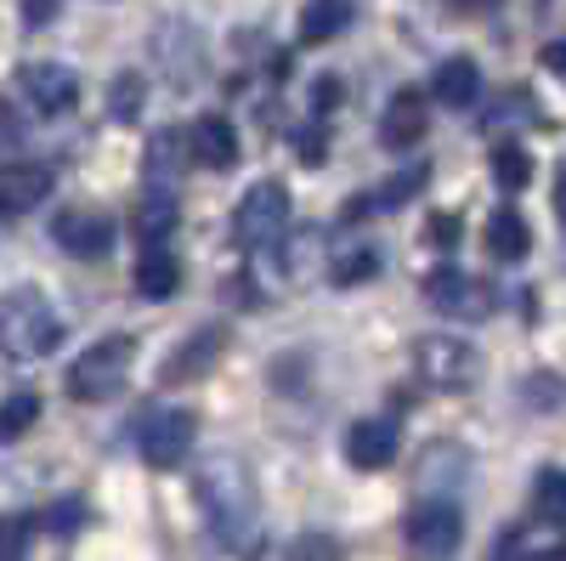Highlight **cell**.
Wrapping results in <instances>:
<instances>
[{
	"label": "cell",
	"instance_id": "cell-21",
	"mask_svg": "<svg viewBox=\"0 0 566 561\" xmlns=\"http://www.w3.org/2000/svg\"><path fill=\"white\" fill-rule=\"evenodd\" d=\"M533 517L560 528L566 522V471L560 465H544V471L533 477Z\"/></svg>",
	"mask_w": 566,
	"mask_h": 561
},
{
	"label": "cell",
	"instance_id": "cell-18",
	"mask_svg": "<svg viewBox=\"0 0 566 561\" xmlns=\"http://www.w3.org/2000/svg\"><path fill=\"white\" fill-rule=\"evenodd\" d=\"M533 250V232L522 221V210H493L488 216V256L493 261H527Z\"/></svg>",
	"mask_w": 566,
	"mask_h": 561
},
{
	"label": "cell",
	"instance_id": "cell-12",
	"mask_svg": "<svg viewBox=\"0 0 566 561\" xmlns=\"http://www.w3.org/2000/svg\"><path fill=\"white\" fill-rule=\"evenodd\" d=\"M45 199H52V170L45 165H7V176H0V210L12 221L40 210Z\"/></svg>",
	"mask_w": 566,
	"mask_h": 561
},
{
	"label": "cell",
	"instance_id": "cell-23",
	"mask_svg": "<svg viewBox=\"0 0 566 561\" xmlns=\"http://www.w3.org/2000/svg\"><path fill=\"white\" fill-rule=\"evenodd\" d=\"M493 176H499V187H510V194H522V187L533 181V159H527V148H515V143L493 148Z\"/></svg>",
	"mask_w": 566,
	"mask_h": 561
},
{
	"label": "cell",
	"instance_id": "cell-20",
	"mask_svg": "<svg viewBox=\"0 0 566 561\" xmlns=\"http://www.w3.org/2000/svg\"><path fill=\"white\" fill-rule=\"evenodd\" d=\"M352 29V0H306L301 12V40L306 45H328Z\"/></svg>",
	"mask_w": 566,
	"mask_h": 561
},
{
	"label": "cell",
	"instance_id": "cell-15",
	"mask_svg": "<svg viewBox=\"0 0 566 561\" xmlns=\"http://www.w3.org/2000/svg\"><path fill=\"white\" fill-rule=\"evenodd\" d=\"M424 125H431V114H424V97L419 91H397V97L386 103V120H380V143L386 148H413Z\"/></svg>",
	"mask_w": 566,
	"mask_h": 561
},
{
	"label": "cell",
	"instance_id": "cell-8",
	"mask_svg": "<svg viewBox=\"0 0 566 561\" xmlns=\"http://www.w3.org/2000/svg\"><path fill=\"white\" fill-rule=\"evenodd\" d=\"M424 301H431L437 312H453V318H488L493 312V290L482 284V278L459 272V267H437L431 278H424Z\"/></svg>",
	"mask_w": 566,
	"mask_h": 561
},
{
	"label": "cell",
	"instance_id": "cell-24",
	"mask_svg": "<svg viewBox=\"0 0 566 561\" xmlns=\"http://www.w3.org/2000/svg\"><path fill=\"white\" fill-rule=\"evenodd\" d=\"M374 272H380V250H346V256H335V267H328V278H335L340 290L368 284Z\"/></svg>",
	"mask_w": 566,
	"mask_h": 561
},
{
	"label": "cell",
	"instance_id": "cell-25",
	"mask_svg": "<svg viewBox=\"0 0 566 561\" xmlns=\"http://www.w3.org/2000/svg\"><path fill=\"white\" fill-rule=\"evenodd\" d=\"M34 419H40V397H34V392H12V397H7V419H0V432H7V443H18V437L34 426Z\"/></svg>",
	"mask_w": 566,
	"mask_h": 561
},
{
	"label": "cell",
	"instance_id": "cell-27",
	"mask_svg": "<svg viewBox=\"0 0 566 561\" xmlns=\"http://www.w3.org/2000/svg\"><path fill=\"white\" fill-rule=\"evenodd\" d=\"M290 561H340V544L328 539V533H301L290 544Z\"/></svg>",
	"mask_w": 566,
	"mask_h": 561
},
{
	"label": "cell",
	"instance_id": "cell-28",
	"mask_svg": "<svg viewBox=\"0 0 566 561\" xmlns=\"http://www.w3.org/2000/svg\"><path fill=\"white\" fill-rule=\"evenodd\" d=\"M424 239H431L437 250H453V245L464 239V221H459L453 210H442V216H431V221H424Z\"/></svg>",
	"mask_w": 566,
	"mask_h": 561
},
{
	"label": "cell",
	"instance_id": "cell-6",
	"mask_svg": "<svg viewBox=\"0 0 566 561\" xmlns=\"http://www.w3.org/2000/svg\"><path fill=\"white\" fill-rule=\"evenodd\" d=\"M193 437H199V419L187 408H154V414H142V426H136V448L154 471H176V465L193 454Z\"/></svg>",
	"mask_w": 566,
	"mask_h": 561
},
{
	"label": "cell",
	"instance_id": "cell-29",
	"mask_svg": "<svg viewBox=\"0 0 566 561\" xmlns=\"http://www.w3.org/2000/svg\"><path fill=\"white\" fill-rule=\"evenodd\" d=\"M108 108H114V120H130V114L142 108V80H136V74H119V80H114Z\"/></svg>",
	"mask_w": 566,
	"mask_h": 561
},
{
	"label": "cell",
	"instance_id": "cell-2",
	"mask_svg": "<svg viewBox=\"0 0 566 561\" xmlns=\"http://www.w3.org/2000/svg\"><path fill=\"white\" fill-rule=\"evenodd\" d=\"M57 341H63V323H57L52 301L34 290H12L7 312H0V352H7V363H34Z\"/></svg>",
	"mask_w": 566,
	"mask_h": 561
},
{
	"label": "cell",
	"instance_id": "cell-11",
	"mask_svg": "<svg viewBox=\"0 0 566 561\" xmlns=\"http://www.w3.org/2000/svg\"><path fill=\"white\" fill-rule=\"evenodd\" d=\"M187 136H193V159L205 170H232L239 165V131H232L227 114H199L193 125H187Z\"/></svg>",
	"mask_w": 566,
	"mask_h": 561
},
{
	"label": "cell",
	"instance_id": "cell-10",
	"mask_svg": "<svg viewBox=\"0 0 566 561\" xmlns=\"http://www.w3.org/2000/svg\"><path fill=\"white\" fill-rule=\"evenodd\" d=\"M52 239H57L69 256H80V261H97V256L114 250V221L97 216V210H63V216L52 221Z\"/></svg>",
	"mask_w": 566,
	"mask_h": 561
},
{
	"label": "cell",
	"instance_id": "cell-7",
	"mask_svg": "<svg viewBox=\"0 0 566 561\" xmlns=\"http://www.w3.org/2000/svg\"><path fill=\"white\" fill-rule=\"evenodd\" d=\"M18 91L34 114L57 120L80 103V74L69 63H29V69H18Z\"/></svg>",
	"mask_w": 566,
	"mask_h": 561
},
{
	"label": "cell",
	"instance_id": "cell-30",
	"mask_svg": "<svg viewBox=\"0 0 566 561\" xmlns=\"http://www.w3.org/2000/svg\"><path fill=\"white\" fill-rule=\"evenodd\" d=\"M23 550H29V522L12 517V522H7V561H23Z\"/></svg>",
	"mask_w": 566,
	"mask_h": 561
},
{
	"label": "cell",
	"instance_id": "cell-19",
	"mask_svg": "<svg viewBox=\"0 0 566 561\" xmlns=\"http://www.w3.org/2000/svg\"><path fill=\"white\" fill-rule=\"evenodd\" d=\"M130 290H136L142 301H165V295H176V290H181V267H176V256L148 250V256L136 261V272H130Z\"/></svg>",
	"mask_w": 566,
	"mask_h": 561
},
{
	"label": "cell",
	"instance_id": "cell-33",
	"mask_svg": "<svg viewBox=\"0 0 566 561\" xmlns=\"http://www.w3.org/2000/svg\"><path fill=\"white\" fill-rule=\"evenodd\" d=\"M301 159H323V131H306L301 136Z\"/></svg>",
	"mask_w": 566,
	"mask_h": 561
},
{
	"label": "cell",
	"instance_id": "cell-5",
	"mask_svg": "<svg viewBox=\"0 0 566 561\" xmlns=\"http://www.w3.org/2000/svg\"><path fill=\"white\" fill-rule=\"evenodd\" d=\"M413 368H419L424 386H437V392H464V386H476L482 357H476V346H470V341L419 335V341H413Z\"/></svg>",
	"mask_w": 566,
	"mask_h": 561
},
{
	"label": "cell",
	"instance_id": "cell-22",
	"mask_svg": "<svg viewBox=\"0 0 566 561\" xmlns=\"http://www.w3.org/2000/svg\"><path fill=\"white\" fill-rule=\"evenodd\" d=\"M181 159H193V136H176V131H159L148 143V170L154 176H170Z\"/></svg>",
	"mask_w": 566,
	"mask_h": 561
},
{
	"label": "cell",
	"instance_id": "cell-13",
	"mask_svg": "<svg viewBox=\"0 0 566 561\" xmlns=\"http://www.w3.org/2000/svg\"><path fill=\"white\" fill-rule=\"evenodd\" d=\"M346 459L357 465V471H386V465L397 459V426L391 419H357V426L346 432Z\"/></svg>",
	"mask_w": 566,
	"mask_h": 561
},
{
	"label": "cell",
	"instance_id": "cell-1",
	"mask_svg": "<svg viewBox=\"0 0 566 561\" xmlns=\"http://www.w3.org/2000/svg\"><path fill=\"white\" fill-rule=\"evenodd\" d=\"M199 505H205L210 533L232 555H255V544H261V499H255V477L244 471V459L216 454L199 471Z\"/></svg>",
	"mask_w": 566,
	"mask_h": 561
},
{
	"label": "cell",
	"instance_id": "cell-14",
	"mask_svg": "<svg viewBox=\"0 0 566 561\" xmlns=\"http://www.w3.org/2000/svg\"><path fill=\"white\" fill-rule=\"evenodd\" d=\"M176 221H181V205H176L170 187H148V194L136 199V210H130V232H136L148 250H159V245L170 239Z\"/></svg>",
	"mask_w": 566,
	"mask_h": 561
},
{
	"label": "cell",
	"instance_id": "cell-16",
	"mask_svg": "<svg viewBox=\"0 0 566 561\" xmlns=\"http://www.w3.org/2000/svg\"><path fill=\"white\" fill-rule=\"evenodd\" d=\"M216 357H221V335H216V330H199L193 341H187V346L159 368V386H187V381H199V374L216 368Z\"/></svg>",
	"mask_w": 566,
	"mask_h": 561
},
{
	"label": "cell",
	"instance_id": "cell-34",
	"mask_svg": "<svg viewBox=\"0 0 566 561\" xmlns=\"http://www.w3.org/2000/svg\"><path fill=\"white\" fill-rule=\"evenodd\" d=\"M555 216H560V221H566V165H560V170H555Z\"/></svg>",
	"mask_w": 566,
	"mask_h": 561
},
{
	"label": "cell",
	"instance_id": "cell-3",
	"mask_svg": "<svg viewBox=\"0 0 566 561\" xmlns=\"http://www.w3.org/2000/svg\"><path fill=\"white\" fill-rule=\"evenodd\" d=\"M130 357H136V341L130 335H108V341H97L91 352H80L69 363V374H63L69 397L74 403H108V397H119L125 374H130Z\"/></svg>",
	"mask_w": 566,
	"mask_h": 561
},
{
	"label": "cell",
	"instance_id": "cell-4",
	"mask_svg": "<svg viewBox=\"0 0 566 561\" xmlns=\"http://www.w3.org/2000/svg\"><path fill=\"white\" fill-rule=\"evenodd\" d=\"M290 232V187L283 181H255L239 199V216H232V245L239 250H266Z\"/></svg>",
	"mask_w": 566,
	"mask_h": 561
},
{
	"label": "cell",
	"instance_id": "cell-9",
	"mask_svg": "<svg viewBox=\"0 0 566 561\" xmlns=\"http://www.w3.org/2000/svg\"><path fill=\"white\" fill-rule=\"evenodd\" d=\"M459 539H464V517H459V505H448V499H424L408 517V544L419 555H453Z\"/></svg>",
	"mask_w": 566,
	"mask_h": 561
},
{
	"label": "cell",
	"instance_id": "cell-31",
	"mask_svg": "<svg viewBox=\"0 0 566 561\" xmlns=\"http://www.w3.org/2000/svg\"><path fill=\"white\" fill-rule=\"evenodd\" d=\"M538 63H544V69H549V74H560V80H566V34H560V40H549V45H544V52H538Z\"/></svg>",
	"mask_w": 566,
	"mask_h": 561
},
{
	"label": "cell",
	"instance_id": "cell-26",
	"mask_svg": "<svg viewBox=\"0 0 566 561\" xmlns=\"http://www.w3.org/2000/svg\"><path fill=\"white\" fill-rule=\"evenodd\" d=\"M80 522H85V505L80 499H57L52 510H45V533H57V539L80 533Z\"/></svg>",
	"mask_w": 566,
	"mask_h": 561
},
{
	"label": "cell",
	"instance_id": "cell-35",
	"mask_svg": "<svg viewBox=\"0 0 566 561\" xmlns=\"http://www.w3.org/2000/svg\"><path fill=\"white\" fill-rule=\"evenodd\" d=\"M499 0H453V12H493Z\"/></svg>",
	"mask_w": 566,
	"mask_h": 561
},
{
	"label": "cell",
	"instance_id": "cell-17",
	"mask_svg": "<svg viewBox=\"0 0 566 561\" xmlns=\"http://www.w3.org/2000/svg\"><path fill=\"white\" fill-rule=\"evenodd\" d=\"M476 91H482V69L470 63V58H448V63H437V74H431V97H437L442 108H470V103H476Z\"/></svg>",
	"mask_w": 566,
	"mask_h": 561
},
{
	"label": "cell",
	"instance_id": "cell-32",
	"mask_svg": "<svg viewBox=\"0 0 566 561\" xmlns=\"http://www.w3.org/2000/svg\"><path fill=\"white\" fill-rule=\"evenodd\" d=\"M52 12H57V0H23V18H29V23H45Z\"/></svg>",
	"mask_w": 566,
	"mask_h": 561
}]
</instances>
